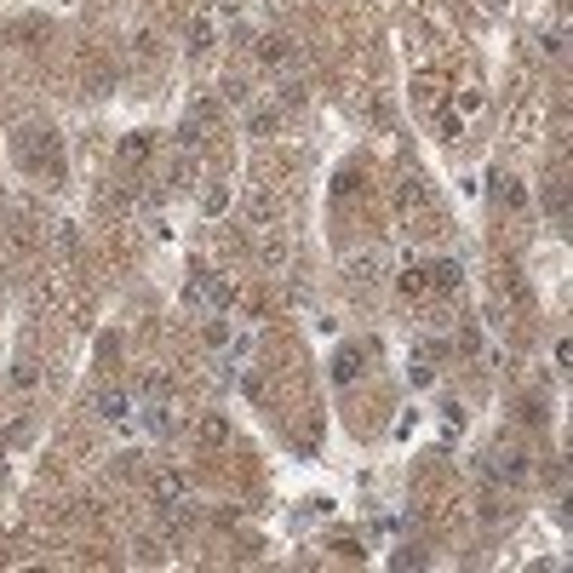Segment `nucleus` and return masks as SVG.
<instances>
[{
	"instance_id": "1",
	"label": "nucleus",
	"mask_w": 573,
	"mask_h": 573,
	"mask_svg": "<svg viewBox=\"0 0 573 573\" xmlns=\"http://www.w3.org/2000/svg\"><path fill=\"white\" fill-rule=\"evenodd\" d=\"M104 419H126V395H121V390L104 395Z\"/></svg>"
},
{
	"instance_id": "2",
	"label": "nucleus",
	"mask_w": 573,
	"mask_h": 573,
	"mask_svg": "<svg viewBox=\"0 0 573 573\" xmlns=\"http://www.w3.org/2000/svg\"><path fill=\"white\" fill-rule=\"evenodd\" d=\"M264 63H287V40H264Z\"/></svg>"
}]
</instances>
